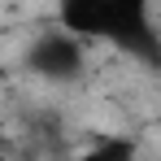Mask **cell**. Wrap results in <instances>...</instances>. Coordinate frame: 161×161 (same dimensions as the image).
Listing matches in <instances>:
<instances>
[{"mask_svg":"<svg viewBox=\"0 0 161 161\" xmlns=\"http://www.w3.org/2000/svg\"><path fill=\"white\" fill-rule=\"evenodd\" d=\"M26 70L48 83H74L83 74V44L65 31H44L26 48Z\"/></svg>","mask_w":161,"mask_h":161,"instance_id":"obj_2","label":"cell"},{"mask_svg":"<svg viewBox=\"0 0 161 161\" xmlns=\"http://www.w3.org/2000/svg\"><path fill=\"white\" fill-rule=\"evenodd\" d=\"M139 157V139L135 135H96L92 148L79 153L74 161H135Z\"/></svg>","mask_w":161,"mask_h":161,"instance_id":"obj_4","label":"cell"},{"mask_svg":"<svg viewBox=\"0 0 161 161\" xmlns=\"http://www.w3.org/2000/svg\"><path fill=\"white\" fill-rule=\"evenodd\" d=\"M57 22L65 35H109V0H65L61 4V13H57Z\"/></svg>","mask_w":161,"mask_h":161,"instance_id":"obj_3","label":"cell"},{"mask_svg":"<svg viewBox=\"0 0 161 161\" xmlns=\"http://www.w3.org/2000/svg\"><path fill=\"white\" fill-rule=\"evenodd\" d=\"M9 153V135H4V126H0V157Z\"/></svg>","mask_w":161,"mask_h":161,"instance_id":"obj_5","label":"cell"},{"mask_svg":"<svg viewBox=\"0 0 161 161\" xmlns=\"http://www.w3.org/2000/svg\"><path fill=\"white\" fill-rule=\"evenodd\" d=\"M122 53H131L144 65H161V35L139 0H109V35Z\"/></svg>","mask_w":161,"mask_h":161,"instance_id":"obj_1","label":"cell"}]
</instances>
